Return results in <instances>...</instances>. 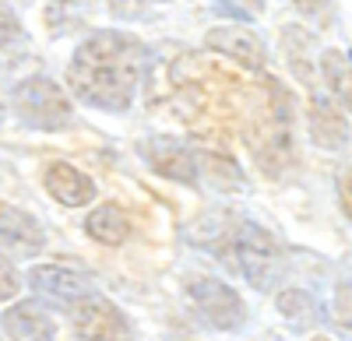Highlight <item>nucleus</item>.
<instances>
[{"label":"nucleus","mask_w":352,"mask_h":341,"mask_svg":"<svg viewBox=\"0 0 352 341\" xmlns=\"http://www.w3.org/2000/svg\"><path fill=\"white\" fill-rule=\"evenodd\" d=\"M247 148L264 176H285L296 162L292 148V95L282 81L261 78V92L254 95V109L247 120Z\"/></svg>","instance_id":"obj_3"},{"label":"nucleus","mask_w":352,"mask_h":341,"mask_svg":"<svg viewBox=\"0 0 352 341\" xmlns=\"http://www.w3.org/2000/svg\"><path fill=\"white\" fill-rule=\"evenodd\" d=\"M28 285H32L39 296L60 303V306H71L78 296L92 292V285H88V274L81 271H71L64 264H43V268H32L28 271Z\"/></svg>","instance_id":"obj_9"},{"label":"nucleus","mask_w":352,"mask_h":341,"mask_svg":"<svg viewBox=\"0 0 352 341\" xmlns=\"http://www.w3.org/2000/svg\"><path fill=\"white\" fill-rule=\"evenodd\" d=\"M278 314L292 324H320L324 317H320V309H317V299L300 292V289H289L278 296Z\"/></svg>","instance_id":"obj_16"},{"label":"nucleus","mask_w":352,"mask_h":341,"mask_svg":"<svg viewBox=\"0 0 352 341\" xmlns=\"http://www.w3.org/2000/svg\"><path fill=\"white\" fill-rule=\"evenodd\" d=\"M307 124H310V141L317 148H338V145H345V137H349V124L342 117V109L331 99L317 95V92H310Z\"/></svg>","instance_id":"obj_10"},{"label":"nucleus","mask_w":352,"mask_h":341,"mask_svg":"<svg viewBox=\"0 0 352 341\" xmlns=\"http://www.w3.org/2000/svg\"><path fill=\"white\" fill-rule=\"evenodd\" d=\"M138 152L144 155V162H148L159 176H169V180H180L187 187H197L201 183V155L187 145H180V141L173 137H148L141 141Z\"/></svg>","instance_id":"obj_7"},{"label":"nucleus","mask_w":352,"mask_h":341,"mask_svg":"<svg viewBox=\"0 0 352 341\" xmlns=\"http://www.w3.org/2000/svg\"><path fill=\"white\" fill-rule=\"evenodd\" d=\"M338 201H342V211H345V218L352 222V165L342 173V180H338Z\"/></svg>","instance_id":"obj_22"},{"label":"nucleus","mask_w":352,"mask_h":341,"mask_svg":"<svg viewBox=\"0 0 352 341\" xmlns=\"http://www.w3.org/2000/svg\"><path fill=\"white\" fill-rule=\"evenodd\" d=\"M14 109L18 117L36 130H64L74 124V106L60 92V84L50 78H28L14 89Z\"/></svg>","instance_id":"obj_4"},{"label":"nucleus","mask_w":352,"mask_h":341,"mask_svg":"<svg viewBox=\"0 0 352 341\" xmlns=\"http://www.w3.org/2000/svg\"><path fill=\"white\" fill-rule=\"evenodd\" d=\"M85 233L92 239H99L102 246H120L131 236V222L116 204H102V208H96L92 215H88Z\"/></svg>","instance_id":"obj_14"},{"label":"nucleus","mask_w":352,"mask_h":341,"mask_svg":"<svg viewBox=\"0 0 352 341\" xmlns=\"http://www.w3.org/2000/svg\"><path fill=\"white\" fill-rule=\"evenodd\" d=\"M148 4H155V0H109L113 14H120V18H134V14H141Z\"/></svg>","instance_id":"obj_21"},{"label":"nucleus","mask_w":352,"mask_h":341,"mask_svg":"<svg viewBox=\"0 0 352 341\" xmlns=\"http://www.w3.org/2000/svg\"><path fill=\"white\" fill-rule=\"evenodd\" d=\"M144 60H148V49L134 36L96 32L78 46L67 67V84L81 102L106 113H124L138 95Z\"/></svg>","instance_id":"obj_1"},{"label":"nucleus","mask_w":352,"mask_h":341,"mask_svg":"<svg viewBox=\"0 0 352 341\" xmlns=\"http://www.w3.org/2000/svg\"><path fill=\"white\" fill-rule=\"evenodd\" d=\"M335 320L338 327L352 331V285L349 281H338V289H335Z\"/></svg>","instance_id":"obj_18"},{"label":"nucleus","mask_w":352,"mask_h":341,"mask_svg":"<svg viewBox=\"0 0 352 341\" xmlns=\"http://www.w3.org/2000/svg\"><path fill=\"white\" fill-rule=\"evenodd\" d=\"M18 289H21V278H18L14 264H11L8 257H0V303L11 299V296H18Z\"/></svg>","instance_id":"obj_20"},{"label":"nucleus","mask_w":352,"mask_h":341,"mask_svg":"<svg viewBox=\"0 0 352 341\" xmlns=\"http://www.w3.org/2000/svg\"><path fill=\"white\" fill-rule=\"evenodd\" d=\"M296 11L317 25H328L331 21V0H296Z\"/></svg>","instance_id":"obj_19"},{"label":"nucleus","mask_w":352,"mask_h":341,"mask_svg":"<svg viewBox=\"0 0 352 341\" xmlns=\"http://www.w3.org/2000/svg\"><path fill=\"white\" fill-rule=\"evenodd\" d=\"M320 71H324V81L342 102V109L352 113V56L342 49H324L320 53Z\"/></svg>","instance_id":"obj_15"},{"label":"nucleus","mask_w":352,"mask_h":341,"mask_svg":"<svg viewBox=\"0 0 352 341\" xmlns=\"http://www.w3.org/2000/svg\"><path fill=\"white\" fill-rule=\"evenodd\" d=\"M43 183H46V190L56 197V201L67 204V208H81V204H88V201L96 197V183L88 180L81 169H74L71 162H53V165H46Z\"/></svg>","instance_id":"obj_11"},{"label":"nucleus","mask_w":352,"mask_h":341,"mask_svg":"<svg viewBox=\"0 0 352 341\" xmlns=\"http://www.w3.org/2000/svg\"><path fill=\"white\" fill-rule=\"evenodd\" d=\"M11 49H25V28L14 18V11L0 8V53H11ZM18 56V53H11Z\"/></svg>","instance_id":"obj_17"},{"label":"nucleus","mask_w":352,"mask_h":341,"mask_svg":"<svg viewBox=\"0 0 352 341\" xmlns=\"http://www.w3.org/2000/svg\"><path fill=\"white\" fill-rule=\"evenodd\" d=\"M67 309H71L74 338H106V341L109 338H131V324L124 320V314L102 296L85 292Z\"/></svg>","instance_id":"obj_6"},{"label":"nucleus","mask_w":352,"mask_h":341,"mask_svg":"<svg viewBox=\"0 0 352 341\" xmlns=\"http://www.w3.org/2000/svg\"><path fill=\"white\" fill-rule=\"evenodd\" d=\"M187 292H190V299L197 306V314L212 327L240 331L247 324V306H243V299L236 292L226 285V281H219V278H194L187 285Z\"/></svg>","instance_id":"obj_5"},{"label":"nucleus","mask_w":352,"mask_h":341,"mask_svg":"<svg viewBox=\"0 0 352 341\" xmlns=\"http://www.w3.org/2000/svg\"><path fill=\"white\" fill-rule=\"evenodd\" d=\"M236 4H240L243 11H250V14H261V11H264V0H236Z\"/></svg>","instance_id":"obj_23"},{"label":"nucleus","mask_w":352,"mask_h":341,"mask_svg":"<svg viewBox=\"0 0 352 341\" xmlns=\"http://www.w3.org/2000/svg\"><path fill=\"white\" fill-rule=\"evenodd\" d=\"M204 46H208L212 53H222V56H229V60H236L247 71H261L264 60H268L264 43L243 25H219V28H212V32L204 36Z\"/></svg>","instance_id":"obj_8"},{"label":"nucleus","mask_w":352,"mask_h":341,"mask_svg":"<svg viewBox=\"0 0 352 341\" xmlns=\"http://www.w3.org/2000/svg\"><path fill=\"white\" fill-rule=\"evenodd\" d=\"M0 239L18 246V250L36 253V250H43L46 233H43V225L32 215H25V211H18V208L0 201Z\"/></svg>","instance_id":"obj_12"},{"label":"nucleus","mask_w":352,"mask_h":341,"mask_svg":"<svg viewBox=\"0 0 352 341\" xmlns=\"http://www.w3.org/2000/svg\"><path fill=\"white\" fill-rule=\"evenodd\" d=\"M4 327L11 338H56V324L36 303H18L4 314Z\"/></svg>","instance_id":"obj_13"},{"label":"nucleus","mask_w":352,"mask_h":341,"mask_svg":"<svg viewBox=\"0 0 352 341\" xmlns=\"http://www.w3.org/2000/svg\"><path fill=\"white\" fill-rule=\"evenodd\" d=\"M201 246H208L219 261H229L254 289H272V281L285 268V250L282 243L264 233L261 225L243 222V218H229V215H208L204 225L194 233Z\"/></svg>","instance_id":"obj_2"}]
</instances>
